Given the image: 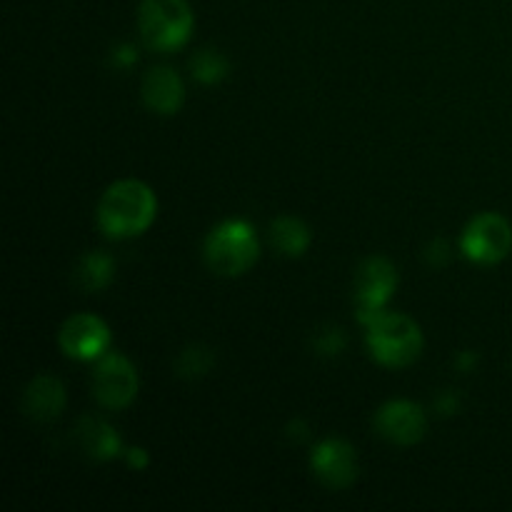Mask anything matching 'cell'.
I'll return each mask as SVG.
<instances>
[{
	"instance_id": "8992f818",
	"label": "cell",
	"mask_w": 512,
	"mask_h": 512,
	"mask_svg": "<svg viewBox=\"0 0 512 512\" xmlns=\"http://www.w3.org/2000/svg\"><path fill=\"white\" fill-rule=\"evenodd\" d=\"M512 250V225L500 213H478L460 235V253L478 265H498Z\"/></svg>"
},
{
	"instance_id": "277c9868",
	"label": "cell",
	"mask_w": 512,
	"mask_h": 512,
	"mask_svg": "<svg viewBox=\"0 0 512 512\" xmlns=\"http://www.w3.org/2000/svg\"><path fill=\"white\" fill-rule=\"evenodd\" d=\"M193 8L188 0H140L138 28L143 43L158 53L183 48L193 35Z\"/></svg>"
},
{
	"instance_id": "30bf717a",
	"label": "cell",
	"mask_w": 512,
	"mask_h": 512,
	"mask_svg": "<svg viewBox=\"0 0 512 512\" xmlns=\"http://www.w3.org/2000/svg\"><path fill=\"white\" fill-rule=\"evenodd\" d=\"M375 430L393 445H415L425 438L428 418L413 400H388L375 413Z\"/></svg>"
},
{
	"instance_id": "9a60e30c",
	"label": "cell",
	"mask_w": 512,
	"mask_h": 512,
	"mask_svg": "<svg viewBox=\"0 0 512 512\" xmlns=\"http://www.w3.org/2000/svg\"><path fill=\"white\" fill-rule=\"evenodd\" d=\"M115 278V260L103 250H90L78 260L75 268V283L85 290V293H98L105 290Z\"/></svg>"
},
{
	"instance_id": "44dd1931",
	"label": "cell",
	"mask_w": 512,
	"mask_h": 512,
	"mask_svg": "<svg viewBox=\"0 0 512 512\" xmlns=\"http://www.w3.org/2000/svg\"><path fill=\"white\" fill-rule=\"evenodd\" d=\"M458 408H460V400L453 390H448V393H443L438 400H435V410L443 415H455L458 413Z\"/></svg>"
},
{
	"instance_id": "ffe728a7",
	"label": "cell",
	"mask_w": 512,
	"mask_h": 512,
	"mask_svg": "<svg viewBox=\"0 0 512 512\" xmlns=\"http://www.w3.org/2000/svg\"><path fill=\"white\" fill-rule=\"evenodd\" d=\"M110 63H113L115 68H130V65L138 63V48L130 43L115 45L113 53H110Z\"/></svg>"
},
{
	"instance_id": "603a6c76",
	"label": "cell",
	"mask_w": 512,
	"mask_h": 512,
	"mask_svg": "<svg viewBox=\"0 0 512 512\" xmlns=\"http://www.w3.org/2000/svg\"><path fill=\"white\" fill-rule=\"evenodd\" d=\"M310 435V428L305 420H293V423L288 425V438L293 440V443H303V440H308Z\"/></svg>"
},
{
	"instance_id": "5bb4252c",
	"label": "cell",
	"mask_w": 512,
	"mask_h": 512,
	"mask_svg": "<svg viewBox=\"0 0 512 512\" xmlns=\"http://www.w3.org/2000/svg\"><path fill=\"white\" fill-rule=\"evenodd\" d=\"M270 245H273L278 253H283L285 258H300V255L308 253L310 240H313V233H310L308 223L295 215H278V218L270 223Z\"/></svg>"
},
{
	"instance_id": "cb8c5ba5",
	"label": "cell",
	"mask_w": 512,
	"mask_h": 512,
	"mask_svg": "<svg viewBox=\"0 0 512 512\" xmlns=\"http://www.w3.org/2000/svg\"><path fill=\"white\" fill-rule=\"evenodd\" d=\"M475 360H478V355H475L473 350H463V353L458 355V360H455V365H458L460 370H465V373H468V370L475 365Z\"/></svg>"
},
{
	"instance_id": "7c38bea8",
	"label": "cell",
	"mask_w": 512,
	"mask_h": 512,
	"mask_svg": "<svg viewBox=\"0 0 512 512\" xmlns=\"http://www.w3.org/2000/svg\"><path fill=\"white\" fill-rule=\"evenodd\" d=\"M65 410V385L55 375H35L23 393V413L33 423H53Z\"/></svg>"
},
{
	"instance_id": "4fadbf2b",
	"label": "cell",
	"mask_w": 512,
	"mask_h": 512,
	"mask_svg": "<svg viewBox=\"0 0 512 512\" xmlns=\"http://www.w3.org/2000/svg\"><path fill=\"white\" fill-rule=\"evenodd\" d=\"M78 443L83 445L85 455L95 463H110L123 453V440H120L118 430L103 418L95 415H85L78 423Z\"/></svg>"
},
{
	"instance_id": "9c48e42d",
	"label": "cell",
	"mask_w": 512,
	"mask_h": 512,
	"mask_svg": "<svg viewBox=\"0 0 512 512\" xmlns=\"http://www.w3.org/2000/svg\"><path fill=\"white\" fill-rule=\"evenodd\" d=\"M310 468L325 488L345 490L358 478V455L348 440L325 438L313 448Z\"/></svg>"
},
{
	"instance_id": "6da1fadb",
	"label": "cell",
	"mask_w": 512,
	"mask_h": 512,
	"mask_svg": "<svg viewBox=\"0 0 512 512\" xmlns=\"http://www.w3.org/2000/svg\"><path fill=\"white\" fill-rule=\"evenodd\" d=\"M158 200L150 185L140 180H118L98 203V228L105 238L125 240L145 233L153 225Z\"/></svg>"
},
{
	"instance_id": "ac0fdd59",
	"label": "cell",
	"mask_w": 512,
	"mask_h": 512,
	"mask_svg": "<svg viewBox=\"0 0 512 512\" xmlns=\"http://www.w3.org/2000/svg\"><path fill=\"white\" fill-rule=\"evenodd\" d=\"M345 348H348V335H345L343 328H335V325H328L313 338V350L323 358H338V355H343Z\"/></svg>"
},
{
	"instance_id": "2e32d148",
	"label": "cell",
	"mask_w": 512,
	"mask_h": 512,
	"mask_svg": "<svg viewBox=\"0 0 512 512\" xmlns=\"http://www.w3.org/2000/svg\"><path fill=\"white\" fill-rule=\"evenodd\" d=\"M190 73L198 83L215 85L220 80L228 78L230 73V60L228 55L220 53L218 48H200L198 53L190 58Z\"/></svg>"
},
{
	"instance_id": "e0dca14e",
	"label": "cell",
	"mask_w": 512,
	"mask_h": 512,
	"mask_svg": "<svg viewBox=\"0 0 512 512\" xmlns=\"http://www.w3.org/2000/svg\"><path fill=\"white\" fill-rule=\"evenodd\" d=\"M215 365V353L208 348V345H188L183 353L175 358V375L183 380H198L205 378V375L213 370Z\"/></svg>"
},
{
	"instance_id": "3957f363",
	"label": "cell",
	"mask_w": 512,
	"mask_h": 512,
	"mask_svg": "<svg viewBox=\"0 0 512 512\" xmlns=\"http://www.w3.org/2000/svg\"><path fill=\"white\" fill-rule=\"evenodd\" d=\"M368 348L375 363L385 368H405L423 355L425 338L410 315L385 310L368 325Z\"/></svg>"
},
{
	"instance_id": "8fae6325",
	"label": "cell",
	"mask_w": 512,
	"mask_h": 512,
	"mask_svg": "<svg viewBox=\"0 0 512 512\" xmlns=\"http://www.w3.org/2000/svg\"><path fill=\"white\" fill-rule=\"evenodd\" d=\"M143 100L153 113L175 115L185 103L183 78L170 65H155L143 78Z\"/></svg>"
},
{
	"instance_id": "7a4b0ae2",
	"label": "cell",
	"mask_w": 512,
	"mask_h": 512,
	"mask_svg": "<svg viewBox=\"0 0 512 512\" xmlns=\"http://www.w3.org/2000/svg\"><path fill=\"white\" fill-rule=\"evenodd\" d=\"M203 258L215 275L238 278L260 258V243L248 220L230 218L215 225L203 245Z\"/></svg>"
},
{
	"instance_id": "52a82bcc",
	"label": "cell",
	"mask_w": 512,
	"mask_h": 512,
	"mask_svg": "<svg viewBox=\"0 0 512 512\" xmlns=\"http://www.w3.org/2000/svg\"><path fill=\"white\" fill-rule=\"evenodd\" d=\"M140 390V378L135 365L120 353H105L95 360L93 395L103 408H128Z\"/></svg>"
},
{
	"instance_id": "d6986e66",
	"label": "cell",
	"mask_w": 512,
	"mask_h": 512,
	"mask_svg": "<svg viewBox=\"0 0 512 512\" xmlns=\"http://www.w3.org/2000/svg\"><path fill=\"white\" fill-rule=\"evenodd\" d=\"M425 260H428L433 268H443L450 263V243L445 238H435L433 243L425 248Z\"/></svg>"
},
{
	"instance_id": "5b68a950",
	"label": "cell",
	"mask_w": 512,
	"mask_h": 512,
	"mask_svg": "<svg viewBox=\"0 0 512 512\" xmlns=\"http://www.w3.org/2000/svg\"><path fill=\"white\" fill-rule=\"evenodd\" d=\"M398 288V268L385 255H370L360 263L355 275V318L368 328L378 315L385 313V305Z\"/></svg>"
},
{
	"instance_id": "ba28073f",
	"label": "cell",
	"mask_w": 512,
	"mask_h": 512,
	"mask_svg": "<svg viewBox=\"0 0 512 512\" xmlns=\"http://www.w3.org/2000/svg\"><path fill=\"white\" fill-rule=\"evenodd\" d=\"M60 350L73 360H98L110 348V328L93 313H75L63 323L58 335Z\"/></svg>"
},
{
	"instance_id": "7402d4cb",
	"label": "cell",
	"mask_w": 512,
	"mask_h": 512,
	"mask_svg": "<svg viewBox=\"0 0 512 512\" xmlns=\"http://www.w3.org/2000/svg\"><path fill=\"white\" fill-rule=\"evenodd\" d=\"M125 460H128L130 468H135V470H145L150 463L148 453H145L143 448H130L128 453H125Z\"/></svg>"
}]
</instances>
